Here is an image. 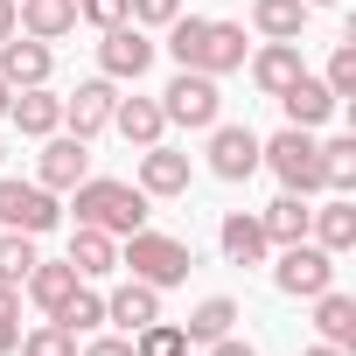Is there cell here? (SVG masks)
Instances as JSON below:
<instances>
[{"mask_svg":"<svg viewBox=\"0 0 356 356\" xmlns=\"http://www.w3.org/2000/svg\"><path fill=\"white\" fill-rule=\"evenodd\" d=\"M119 266H133V280H147V286H182L189 266H196V252H189L182 238H168V231H147V224H140V231L126 238Z\"/></svg>","mask_w":356,"mask_h":356,"instance_id":"obj_4","label":"cell"},{"mask_svg":"<svg viewBox=\"0 0 356 356\" xmlns=\"http://www.w3.org/2000/svg\"><path fill=\"white\" fill-rule=\"evenodd\" d=\"M259 168H273L293 196H321V140L307 126H286V133L259 140Z\"/></svg>","mask_w":356,"mask_h":356,"instance_id":"obj_3","label":"cell"},{"mask_svg":"<svg viewBox=\"0 0 356 356\" xmlns=\"http://www.w3.org/2000/svg\"><path fill=\"white\" fill-rule=\"evenodd\" d=\"M300 70H307V63H300V42H266V49L252 56V84H259L266 98H280Z\"/></svg>","mask_w":356,"mask_h":356,"instance_id":"obj_21","label":"cell"},{"mask_svg":"<svg viewBox=\"0 0 356 356\" xmlns=\"http://www.w3.org/2000/svg\"><path fill=\"white\" fill-rule=\"evenodd\" d=\"M307 8H342V0H307Z\"/></svg>","mask_w":356,"mask_h":356,"instance_id":"obj_42","label":"cell"},{"mask_svg":"<svg viewBox=\"0 0 356 356\" xmlns=\"http://www.w3.org/2000/svg\"><path fill=\"white\" fill-rule=\"evenodd\" d=\"M140 189L147 196H189V154H175V147H140Z\"/></svg>","mask_w":356,"mask_h":356,"instance_id":"obj_13","label":"cell"},{"mask_svg":"<svg viewBox=\"0 0 356 356\" xmlns=\"http://www.w3.org/2000/svg\"><path fill=\"white\" fill-rule=\"evenodd\" d=\"M15 35V0H0V42Z\"/></svg>","mask_w":356,"mask_h":356,"instance_id":"obj_39","label":"cell"},{"mask_svg":"<svg viewBox=\"0 0 356 356\" xmlns=\"http://www.w3.org/2000/svg\"><path fill=\"white\" fill-rule=\"evenodd\" d=\"M105 321H119L126 335H133V328H147V321H161V286H147V280L112 286V293H105Z\"/></svg>","mask_w":356,"mask_h":356,"instance_id":"obj_17","label":"cell"},{"mask_svg":"<svg viewBox=\"0 0 356 356\" xmlns=\"http://www.w3.org/2000/svg\"><path fill=\"white\" fill-rule=\"evenodd\" d=\"M56 70V49L35 42V35H8L0 42V77H8V91H29V84H49Z\"/></svg>","mask_w":356,"mask_h":356,"instance_id":"obj_11","label":"cell"},{"mask_svg":"<svg viewBox=\"0 0 356 356\" xmlns=\"http://www.w3.org/2000/svg\"><path fill=\"white\" fill-rule=\"evenodd\" d=\"M77 203V224H91V231H105V238H133L140 224H147V189L140 182H112V175H84V182L70 189Z\"/></svg>","mask_w":356,"mask_h":356,"instance_id":"obj_2","label":"cell"},{"mask_svg":"<svg viewBox=\"0 0 356 356\" xmlns=\"http://www.w3.org/2000/svg\"><path fill=\"white\" fill-rule=\"evenodd\" d=\"M0 161H8V147H0Z\"/></svg>","mask_w":356,"mask_h":356,"instance_id":"obj_43","label":"cell"},{"mask_svg":"<svg viewBox=\"0 0 356 356\" xmlns=\"http://www.w3.org/2000/svg\"><path fill=\"white\" fill-rule=\"evenodd\" d=\"M77 29V0H15V35H35V42H56Z\"/></svg>","mask_w":356,"mask_h":356,"instance_id":"obj_15","label":"cell"},{"mask_svg":"<svg viewBox=\"0 0 356 356\" xmlns=\"http://www.w3.org/2000/svg\"><path fill=\"white\" fill-rule=\"evenodd\" d=\"M210 356H259V349H252V342H238V335H217V342H210Z\"/></svg>","mask_w":356,"mask_h":356,"instance_id":"obj_38","label":"cell"},{"mask_svg":"<svg viewBox=\"0 0 356 356\" xmlns=\"http://www.w3.org/2000/svg\"><path fill=\"white\" fill-rule=\"evenodd\" d=\"M70 266H77V280H105V273H119V245H112L105 231L77 224V231H70Z\"/></svg>","mask_w":356,"mask_h":356,"instance_id":"obj_23","label":"cell"},{"mask_svg":"<svg viewBox=\"0 0 356 356\" xmlns=\"http://www.w3.org/2000/svg\"><path fill=\"white\" fill-rule=\"evenodd\" d=\"M307 0H252V29L266 35V42H300V29H307Z\"/></svg>","mask_w":356,"mask_h":356,"instance_id":"obj_22","label":"cell"},{"mask_svg":"<svg viewBox=\"0 0 356 356\" xmlns=\"http://www.w3.org/2000/svg\"><path fill=\"white\" fill-rule=\"evenodd\" d=\"M8 119H15L29 140H49V133L63 126V98H56L49 84H29V91H15V98H8Z\"/></svg>","mask_w":356,"mask_h":356,"instance_id":"obj_14","label":"cell"},{"mask_svg":"<svg viewBox=\"0 0 356 356\" xmlns=\"http://www.w3.org/2000/svg\"><path fill=\"white\" fill-rule=\"evenodd\" d=\"M280 105H286V126H307V133H314V126H321V119H328V112H335L342 98H335V91L321 84V77H307V70H300V77H293V84L280 91Z\"/></svg>","mask_w":356,"mask_h":356,"instance_id":"obj_16","label":"cell"},{"mask_svg":"<svg viewBox=\"0 0 356 356\" xmlns=\"http://www.w3.org/2000/svg\"><path fill=\"white\" fill-rule=\"evenodd\" d=\"M77 22H91V29H119V22H126V0H77Z\"/></svg>","mask_w":356,"mask_h":356,"instance_id":"obj_36","label":"cell"},{"mask_svg":"<svg viewBox=\"0 0 356 356\" xmlns=\"http://www.w3.org/2000/svg\"><path fill=\"white\" fill-rule=\"evenodd\" d=\"M35 266V238L29 231H0V286H22Z\"/></svg>","mask_w":356,"mask_h":356,"instance_id":"obj_31","label":"cell"},{"mask_svg":"<svg viewBox=\"0 0 356 356\" xmlns=\"http://www.w3.org/2000/svg\"><path fill=\"white\" fill-rule=\"evenodd\" d=\"M112 105H119L112 77H91V84H77V91L63 98V126H70L77 140H91V133H105V126H112Z\"/></svg>","mask_w":356,"mask_h":356,"instance_id":"obj_12","label":"cell"},{"mask_svg":"<svg viewBox=\"0 0 356 356\" xmlns=\"http://www.w3.org/2000/svg\"><path fill=\"white\" fill-rule=\"evenodd\" d=\"M231 321H238V300H231V293H210V300L182 321V335H189V342H217V335H231Z\"/></svg>","mask_w":356,"mask_h":356,"instance_id":"obj_27","label":"cell"},{"mask_svg":"<svg viewBox=\"0 0 356 356\" xmlns=\"http://www.w3.org/2000/svg\"><path fill=\"white\" fill-rule=\"evenodd\" d=\"M321 84H328L335 98H356V49H349V42L328 56V77H321Z\"/></svg>","mask_w":356,"mask_h":356,"instance_id":"obj_34","label":"cell"},{"mask_svg":"<svg viewBox=\"0 0 356 356\" xmlns=\"http://www.w3.org/2000/svg\"><path fill=\"white\" fill-rule=\"evenodd\" d=\"M321 189H335V196L356 189V140H328L321 147Z\"/></svg>","mask_w":356,"mask_h":356,"instance_id":"obj_28","label":"cell"},{"mask_svg":"<svg viewBox=\"0 0 356 356\" xmlns=\"http://www.w3.org/2000/svg\"><path fill=\"white\" fill-rule=\"evenodd\" d=\"M84 175H91V140L49 133V140H42V161H35V182H42V189H77Z\"/></svg>","mask_w":356,"mask_h":356,"instance_id":"obj_10","label":"cell"},{"mask_svg":"<svg viewBox=\"0 0 356 356\" xmlns=\"http://www.w3.org/2000/svg\"><path fill=\"white\" fill-rule=\"evenodd\" d=\"M300 356H349V349H328V342H314V349H300Z\"/></svg>","mask_w":356,"mask_h":356,"instance_id":"obj_40","label":"cell"},{"mask_svg":"<svg viewBox=\"0 0 356 356\" xmlns=\"http://www.w3.org/2000/svg\"><path fill=\"white\" fill-rule=\"evenodd\" d=\"M273 286H280V293H293V300H314V293H328V286H335V252H321L314 238H300V245H280Z\"/></svg>","mask_w":356,"mask_h":356,"instance_id":"obj_7","label":"cell"},{"mask_svg":"<svg viewBox=\"0 0 356 356\" xmlns=\"http://www.w3.org/2000/svg\"><path fill=\"white\" fill-rule=\"evenodd\" d=\"M56 321H63V328H70V335H91V328H98V321H105V293H91V286H84V280H77V293H70V300H63V307H56Z\"/></svg>","mask_w":356,"mask_h":356,"instance_id":"obj_30","label":"cell"},{"mask_svg":"<svg viewBox=\"0 0 356 356\" xmlns=\"http://www.w3.org/2000/svg\"><path fill=\"white\" fill-rule=\"evenodd\" d=\"M314 328H321V342H328V349H349V342H356V300H349V293H335V286H328V293H314Z\"/></svg>","mask_w":356,"mask_h":356,"instance_id":"obj_25","label":"cell"},{"mask_svg":"<svg viewBox=\"0 0 356 356\" xmlns=\"http://www.w3.org/2000/svg\"><path fill=\"white\" fill-rule=\"evenodd\" d=\"M105 42H98V70L112 77V84H126V77H147V63H154V42H147V29L140 22H119V29H98Z\"/></svg>","mask_w":356,"mask_h":356,"instance_id":"obj_8","label":"cell"},{"mask_svg":"<svg viewBox=\"0 0 356 356\" xmlns=\"http://www.w3.org/2000/svg\"><path fill=\"white\" fill-rule=\"evenodd\" d=\"M307 238H314L321 252H349V245H356V203H349V196H328L321 210H307Z\"/></svg>","mask_w":356,"mask_h":356,"instance_id":"obj_18","label":"cell"},{"mask_svg":"<svg viewBox=\"0 0 356 356\" xmlns=\"http://www.w3.org/2000/svg\"><path fill=\"white\" fill-rule=\"evenodd\" d=\"M307 210H314V203L286 189L280 203H266V210H259V224H266V238H273V245H300V238H307Z\"/></svg>","mask_w":356,"mask_h":356,"instance_id":"obj_26","label":"cell"},{"mask_svg":"<svg viewBox=\"0 0 356 356\" xmlns=\"http://www.w3.org/2000/svg\"><path fill=\"white\" fill-rule=\"evenodd\" d=\"M77 356H133V335H98V342H84Z\"/></svg>","mask_w":356,"mask_h":356,"instance_id":"obj_37","label":"cell"},{"mask_svg":"<svg viewBox=\"0 0 356 356\" xmlns=\"http://www.w3.org/2000/svg\"><path fill=\"white\" fill-rule=\"evenodd\" d=\"M15 314H22V286H0V356L22 342V321Z\"/></svg>","mask_w":356,"mask_h":356,"instance_id":"obj_35","label":"cell"},{"mask_svg":"<svg viewBox=\"0 0 356 356\" xmlns=\"http://www.w3.org/2000/svg\"><path fill=\"white\" fill-rule=\"evenodd\" d=\"M112 126H119L133 147H154V140L168 133V119H161V98H119V105H112Z\"/></svg>","mask_w":356,"mask_h":356,"instance_id":"obj_24","label":"cell"},{"mask_svg":"<svg viewBox=\"0 0 356 356\" xmlns=\"http://www.w3.org/2000/svg\"><path fill=\"white\" fill-rule=\"evenodd\" d=\"M22 286H29V300H35L42 314H56V307L77 293V266H70V259H35Z\"/></svg>","mask_w":356,"mask_h":356,"instance_id":"obj_20","label":"cell"},{"mask_svg":"<svg viewBox=\"0 0 356 356\" xmlns=\"http://www.w3.org/2000/svg\"><path fill=\"white\" fill-rule=\"evenodd\" d=\"M210 175L217 182H252L259 175V133L252 126H210Z\"/></svg>","mask_w":356,"mask_h":356,"instance_id":"obj_9","label":"cell"},{"mask_svg":"<svg viewBox=\"0 0 356 356\" xmlns=\"http://www.w3.org/2000/svg\"><path fill=\"white\" fill-rule=\"evenodd\" d=\"M161 119H168V126H189V133H210V126L224 119L217 77H203V70H175V84L161 91Z\"/></svg>","mask_w":356,"mask_h":356,"instance_id":"obj_5","label":"cell"},{"mask_svg":"<svg viewBox=\"0 0 356 356\" xmlns=\"http://www.w3.org/2000/svg\"><path fill=\"white\" fill-rule=\"evenodd\" d=\"M245 29L238 22H210V15H175L168 22V56L175 70H203V77H224V70H245Z\"/></svg>","mask_w":356,"mask_h":356,"instance_id":"obj_1","label":"cell"},{"mask_svg":"<svg viewBox=\"0 0 356 356\" xmlns=\"http://www.w3.org/2000/svg\"><path fill=\"white\" fill-rule=\"evenodd\" d=\"M217 245H224V259H231V266H259V259L273 252L266 224H259V217H245V210H231V217L217 224Z\"/></svg>","mask_w":356,"mask_h":356,"instance_id":"obj_19","label":"cell"},{"mask_svg":"<svg viewBox=\"0 0 356 356\" xmlns=\"http://www.w3.org/2000/svg\"><path fill=\"white\" fill-rule=\"evenodd\" d=\"M8 98H15V91H8V77H0V119H8Z\"/></svg>","mask_w":356,"mask_h":356,"instance_id":"obj_41","label":"cell"},{"mask_svg":"<svg viewBox=\"0 0 356 356\" xmlns=\"http://www.w3.org/2000/svg\"><path fill=\"white\" fill-rule=\"evenodd\" d=\"M175 15H182V0H126V22H140V29H168Z\"/></svg>","mask_w":356,"mask_h":356,"instance_id":"obj_33","label":"cell"},{"mask_svg":"<svg viewBox=\"0 0 356 356\" xmlns=\"http://www.w3.org/2000/svg\"><path fill=\"white\" fill-rule=\"evenodd\" d=\"M56 224H63V203H56V189L0 175V231H29V238H42V231H56Z\"/></svg>","mask_w":356,"mask_h":356,"instance_id":"obj_6","label":"cell"},{"mask_svg":"<svg viewBox=\"0 0 356 356\" xmlns=\"http://www.w3.org/2000/svg\"><path fill=\"white\" fill-rule=\"evenodd\" d=\"M15 349H22V356H77V335H70V328L49 314V321H42V328H29Z\"/></svg>","mask_w":356,"mask_h":356,"instance_id":"obj_32","label":"cell"},{"mask_svg":"<svg viewBox=\"0 0 356 356\" xmlns=\"http://www.w3.org/2000/svg\"><path fill=\"white\" fill-rule=\"evenodd\" d=\"M133 356H189L182 321H147V328H133Z\"/></svg>","mask_w":356,"mask_h":356,"instance_id":"obj_29","label":"cell"}]
</instances>
